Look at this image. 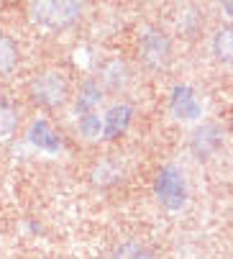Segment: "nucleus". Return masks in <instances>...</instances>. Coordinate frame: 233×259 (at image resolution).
<instances>
[{"mask_svg":"<svg viewBox=\"0 0 233 259\" xmlns=\"http://www.w3.org/2000/svg\"><path fill=\"white\" fill-rule=\"evenodd\" d=\"M26 93H28V100L41 110H59L72 100L69 77L57 67L36 72V75L28 80Z\"/></svg>","mask_w":233,"mask_h":259,"instance_id":"f03ea898","label":"nucleus"},{"mask_svg":"<svg viewBox=\"0 0 233 259\" xmlns=\"http://www.w3.org/2000/svg\"><path fill=\"white\" fill-rule=\"evenodd\" d=\"M85 13L82 0H28V23L46 36L64 33L80 23Z\"/></svg>","mask_w":233,"mask_h":259,"instance_id":"f257e3e1","label":"nucleus"},{"mask_svg":"<svg viewBox=\"0 0 233 259\" xmlns=\"http://www.w3.org/2000/svg\"><path fill=\"white\" fill-rule=\"evenodd\" d=\"M100 82L110 93H123L133 82V72H131V67L123 59H110L100 69Z\"/></svg>","mask_w":233,"mask_h":259,"instance_id":"423d86ee","label":"nucleus"},{"mask_svg":"<svg viewBox=\"0 0 233 259\" xmlns=\"http://www.w3.org/2000/svg\"><path fill=\"white\" fill-rule=\"evenodd\" d=\"M108 259H157V251H154V246L146 244L144 239L133 236V239H123V241L115 244L110 249Z\"/></svg>","mask_w":233,"mask_h":259,"instance_id":"1a4fd4ad","label":"nucleus"},{"mask_svg":"<svg viewBox=\"0 0 233 259\" xmlns=\"http://www.w3.org/2000/svg\"><path fill=\"white\" fill-rule=\"evenodd\" d=\"M21 64V49L13 36L0 31V77H8Z\"/></svg>","mask_w":233,"mask_h":259,"instance_id":"9d476101","label":"nucleus"},{"mask_svg":"<svg viewBox=\"0 0 233 259\" xmlns=\"http://www.w3.org/2000/svg\"><path fill=\"white\" fill-rule=\"evenodd\" d=\"M210 54L218 64L233 67V23L220 26L210 39Z\"/></svg>","mask_w":233,"mask_h":259,"instance_id":"6e6552de","label":"nucleus"},{"mask_svg":"<svg viewBox=\"0 0 233 259\" xmlns=\"http://www.w3.org/2000/svg\"><path fill=\"white\" fill-rule=\"evenodd\" d=\"M154 193L162 208L167 210H182L187 205V185H184V175L177 167H164L154 182Z\"/></svg>","mask_w":233,"mask_h":259,"instance_id":"7ed1b4c3","label":"nucleus"},{"mask_svg":"<svg viewBox=\"0 0 233 259\" xmlns=\"http://www.w3.org/2000/svg\"><path fill=\"white\" fill-rule=\"evenodd\" d=\"M223 139H225L223 128L213 121H205L195 126V131L190 134V149L198 154V159H208L223 146Z\"/></svg>","mask_w":233,"mask_h":259,"instance_id":"39448f33","label":"nucleus"},{"mask_svg":"<svg viewBox=\"0 0 233 259\" xmlns=\"http://www.w3.org/2000/svg\"><path fill=\"white\" fill-rule=\"evenodd\" d=\"M138 54L149 69H164L172 59V44L162 31H146L138 41Z\"/></svg>","mask_w":233,"mask_h":259,"instance_id":"20e7f679","label":"nucleus"},{"mask_svg":"<svg viewBox=\"0 0 233 259\" xmlns=\"http://www.w3.org/2000/svg\"><path fill=\"white\" fill-rule=\"evenodd\" d=\"M18 131V110L0 95V144L11 141Z\"/></svg>","mask_w":233,"mask_h":259,"instance_id":"9b49d317","label":"nucleus"},{"mask_svg":"<svg viewBox=\"0 0 233 259\" xmlns=\"http://www.w3.org/2000/svg\"><path fill=\"white\" fill-rule=\"evenodd\" d=\"M172 110H174V118L177 121H198L200 118V103L195 98L190 88H174L172 95Z\"/></svg>","mask_w":233,"mask_h":259,"instance_id":"0eeeda50","label":"nucleus"}]
</instances>
